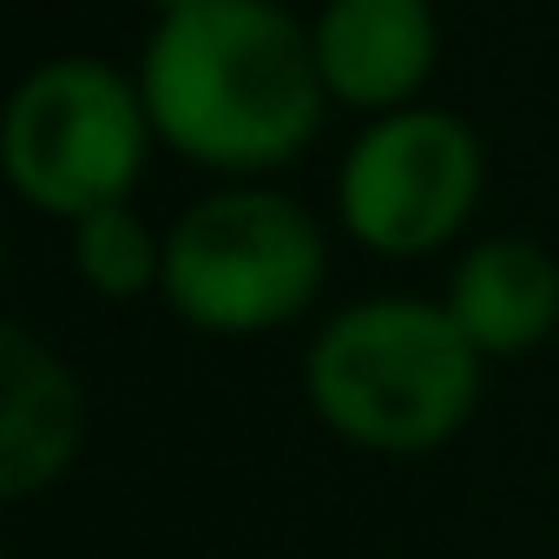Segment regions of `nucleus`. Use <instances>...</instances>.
<instances>
[{"label":"nucleus","mask_w":559,"mask_h":559,"mask_svg":"<svg viewBox=\"0 0 559 559\" xmlns=\"http://www.w3.org/2000/svg\"><path fill=\"white\" fill-rule=\"evenodd\" d=\"M132 73L158 145L224 185L297 165L330 112L310 21L290 0H204L152 21Z\"/></svg>","instance_id":"f257e3e1"},{"label":"nucleus","mask_w":559,"mask_h":559,"mask_svg":"<svg viewBox=\"0 0 559 559\" xmlns=\"http://www.w3.org/2000/svg\"><path fill=\"white\" fill-rule=\"evenodd\" d=\"M487 362L441 297H356L304 343V402L317 428L376 461L441 454L480 408Z\"/></svg>","instance_id":"f03ea898"},{"label":"nucleus","mask_w":559,"mask_h":559,"mask_svg":"<svg viewBox=\"0 0 559 559\" xmlns=\"http://www.w3.org/2000/svg\"><path fill=\"white\" fill-rule=\"evenodd\" d=\"M330 276V230L317 211L263 178L211 185L165 224V310L211 336L243 343L290 330L317 310Z\"/></svg>","instance_id":"7ed1b4c3"},{"label":"nucleus","mask_w":559,"mask_h":559,"mask_svg":"<svg viewBox=\"0 0 559 559\" xmlns=\"http://www.w3.org/2000/svg\"><path fill=\"white\" fill-rule=\"evenodd\" d=\"M152 145L158 132L139 73L99 53H53L27 67L0 126V165H8L14 198L53 224L132 204Z\"/></svg>","instance_id":"20e7f679"},{"label":"nucleus","mask_w":559,"mask_h":559,"mask_svg":"<svg viewBox=\"0 0 559 559\" xmlns=\"http://www.w3.org/2000/svg\"><path fill=\"white\" fill-rule=\"evenodd\" d=\"M480 191H487V145L474 119L421 99L362 119V132L336 158L330 211L356 250L382 263H421L467 237Z\"/></svg>","instance_id":"39448f33"},{"label":"nucleus","mask_w":559,"mask_h":559,"mask_svg":"<svg viewBox=\"0 0 559 559\" xmlns=\"http://www.w3.org/2000/svg\"><path fill=\"white\" fill-rule=\"evenodd\" d=\"M310 47L330 106L382 119L428 99L441 67V14L435 0H317Z\"/></svg>","instance_id":"423d86ee"},{"label":"nucleus","mask_w":559,"mask_h":559,"mask_svg":"<svg viewBox=\"0 0 559 559\" xmlns=\"http://www.w3.org/2000/svg\"><path fill=\"white\" fill-rule=\"evenodd\" d=\"M93 402L80 369L34 336L27 323H0V500H34L73 474L86 454Z\"/></svg>","instance_id":"0eeeda50"},{"label":"nucleus","mask_w":559,"mask_h":559,"mask_svg":"<svg viewBox=\"0 0 559 559\" xmlns=\"http://www.w3.org/2000/svg\"><path fill=\"white\" fill-rule=\"evenodd\" d=\"M441 310L480 362H520L559 336V257L526 230L467 237L448 263Z\"/></svg>","instance_id":"6e6552de"},{"label":"nucleus","mask_w":559,"mask_h":559,"mask_svg":"<svg viewBox=\"0 0 559 559\" xmlns=\"http://www.w3.org/2000/svg\"><path fill=\"white\" fill-rule=\"evenodd\" d=\"M73 230V276L99 304H145L165 290V230L139 204H106Z\"/></svg>","instance_id":"1a4fd4ad"},{"label":"nucleus","mask_w":559,"mask_h":559,"mask_svg":"<svg viewBox=\"0 0 559 559\" xmlns=\"http://www.w3.org/2000/svg\"><path fill=\"white\" fill-rule=\"evenodd\" d=\"M139 8H145L152 21H171V14H191V8H204V0H139Z\"/></svg>","instance_id":"9d476101"}]
</instances>
